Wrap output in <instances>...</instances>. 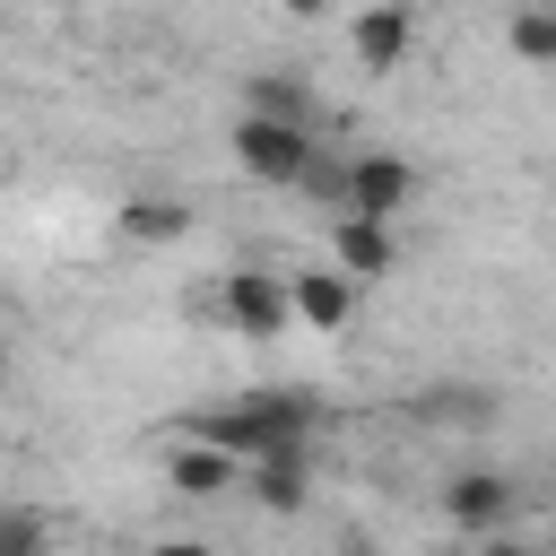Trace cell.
Masks as SVG:
<instances>
[{"mask_svg":"<svg viewBox=\"0 0 556 556\" xmlns=\"http://www.w3.org/2000/svg\"><path fill=\"white\" fill-rule=\"evenodd\" d=\"M408 43H417V9H356L348 17V52L365 61V70H400L408 61Z\"/></svg>","mask_w":556,"mask_h":556,"instance_id":"obj_6","label":"cell"},{"mask_svg":"<svg viewBox=\"0 0 556 556\" xmlns=\"http://www.w3.org/2000/svg\"><path fill=\"white\" fill-rule=\"evenodd\" d=\"M148 556H208V539H156Z\"/></svg>","mask_w":556,"mask_h":556,"instance_id":"obj_17","label":"cell"},{"mask_svg":"<svg viewBox=\"0 0 556 556\" xmlns=\"http://www.w3.org/2000/svg\"><path fill=\"white\" fill-rule=\"evenodd\" d=\"M287 295H295V321H304V330H348V321H356V278H348L339 261L287 269Z\"/></svg>","mask_w":556,"mask_h":556,"instance_id":"obj_5","label":"cell"},{"mask_svg":"<svg viewBox=\"0 0 556 556\" xmlns=\"http://www.w3.org/2000/svg\"><path fill=\"white\" fill-rule=\"evenodd\" d=\"M0 556H52V530H43V513H26V504H0Z\"/></svg>","mask_w":556,"mask_h":556,"instance_id":"obj_15","label":"cell"},{"mask_svg":"<svg viewBox=\"0 0 556 556\" xmlns=\"http://www.w3.org/2000/svg\"><path fill=\"white\" fill-rule=\"evenodd\" d=\"M504 43H513V61L556 70V9H513L504 17Z\"/></svg>","mask_w":556,"mask_h":556,"instance_id":"obj_13","label":"cell"},{"mask_svg":"<svg viewBox=\"0 0 556 556\" xmlns=\"http://www.w3.org/2000/svg\"><path fill=\"white\" fill-rule=\"evenodd\" d=\"M426 556H469V547H426Z\"/></svg>","mask_w":556,"mask_h":556,"instance_id":"obj_19","label":"cell"},{"mask_svg":"<svg viewBox=\"0 0 556 556\" xmlns=\"http://www.w3.org/2000/svg\"><path fill=\"white\" fill-rule=\"evenodd\" d=\"M313 130H287V122H235V165L252 174V182H269V191H295L304 182V165H313Z\"/></svg>","mask_w":556,"mask_h":556,"instance_id":"obj_2","label":"cell"},{"mask_svg":"<svg viewBox=\"0 0 556 556\" xmlns=\"http://www.w3.org/2000/svg\"><path fill=\"white\" fill-rule=\"evenodd\" d=\"M217 313H226L243 339H278V330L295 321V295H287L278 269H252V261H243V269L217 278Z\"/></svg>","mask_w":556,"mask_h":556,"instance_id":"obj_3","label":"cell"},{"mask_svg":"<svg viewBox=\"0 0 556 556\" xmlns=\"http://www.w3.org/2000/svg\"><path fill=\"white\" fill-rule=\"evenodd\" d=\"M469 556H539V547H530V539H504V530H495V539H478Z\"/></svg>","mask_w":556,"mask_h":556,"instance_id":"obj_16","label":"cell"},{"mask_svg":"<svg viewBox=\"0 0 556 556\" xmlns=\"http://www.w3.org/2000/svg\"><path fill=\"white\" fill-rule=\"evenodd\" d=\"M269 513H304L313 504V478H304V452H269V460H252V478H243Z\"/></svg>","mask_w":556,"mask_h":556,"instance_id":"obj_11","label":"cell"},{"mask_svg":"<svg viewBox=\"0 0 556 556\" xmlns=\"http://www.w3.org/2000/svg\"><path fill=\"white\" fill-rule=\"evenodd\" d=\"M182 426H191V443H208V452H235V460L304 452V434H313V391H243V400L191 408Z\"/></svg>","mask_w":556,"mask_h":556,"instance_id":"obj_1","label":"cell"},{"mask_svg":"<svg viewBox=\"0 0 556 556\" xmlns=\"http://www.w3.org/2000/svg\"><path fill=\"white\" fill-rule=\"evenodd\" d=\"M443 513H452L469 539H495V530H504V513H513V478H495V469H460V478H452V495H443Z\"/></svg>","mask_w":556,"mask_h":556,"instance_id":"obj_7","label":"cell"},{"mask_svg":"<svg viewBox=\"0 0 556 556\" xmlns=\"http://www.w3.org/2000/svg\"><path fill=\"white\" fill-rule=\"evenodd\" d=\"M0 391H9V348H0Z\"/></svg>","mask_w":556,"mask_h":556,"instance_id":"obj_18","label":"cell"},{"mask_svg":"<svg viewBox=\"0 0 556 556\" xmlns=\"http://www.w3.org/2000/svg\"><path fill=\"white\" fill-rule=\"evenodd\" d=\"M122 235H130V243H182V235H191V208H182L174 191H130V200H122Z\"/></svg>","mask_w":556,"mask_h":556,"instance_id":"obj_10","label":"cell"},{"mask_svg":"<svg viewBox=\"0 0 556 556\" xmlns=\"http://www.w3.org/2000/svg\"><path fill=\"white\" fill-rule=\"evenodd\" d=\"M330 252H339V269L365 287V278H382V269H391V252H400V243H391V226H374V217H339V226H330Z\"/></svg>","mask_w":556,"mask_h":556,"instance_id":"obj_9","label":"cell"},{"mask_svg":"<svg viewBox=\"0 0 556 556\" xmlns=\"http://www.w3.org/2000/svg\"><path fill=\"white\" fill-rule=\"evenodd\" d=\"M243 113L252 122H287V130H313V87L295 70H252L243 78Z\"/></svg>","mask_w":556,"mask_h":556,"instance_id":"obj_8","label":"cell"},{"mask_svg":"<svg viewBox=\"0 0 556 556\" xmlns=\"http://www.w3.org/2000/svg\"><path fill=\"white\" fill-rule=\"evenodd\" d=\"M165 478H174V495H226V486H235V452L182 443V452L165 460Z\"/></svg>","mask_w":556,"mask_h":556,"instance_id":"obj_12","label":"cell"},{"mask_svg":"<svg viewBox=\"0 0 556 556\" xmlns=\"http://www.w3.org/2000/svg\"><path fill=\"white\" fill-rule=\"evenodd\" d=\"M408 200H417V165H408V156H391V148H365V156H348V217H374V226H391Z\"/></svg>","mask_w":556,"mask_h":556,"instance_id":"obj_4","label":"cell"},{"mask_svg":"<svg viewBox=\"0 0 556 556\" xmlns=\"http://www.w3.org/2000/svg\"><path fill=\"white\" fill-rule=\"evenodd\" d=\"M295 191L348 217V156H330V148H313V165H304V182H295Z\"/></svg>","mask_w":556,"mask_h":556,"instance_id":"obj_14","label":"cell"}]
</instances>
